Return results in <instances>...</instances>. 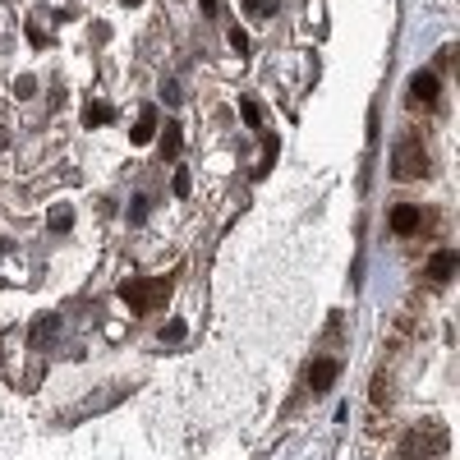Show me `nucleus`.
Segmentation results:
<instances>
[{
	"label": "nucleus",
	"instance_id": "20e7f679",
	"mask_svg": "<svg viewBox=\"0 0 460 460\" xmlns=\"http://www.w3.org/2000/svg\"><path fill=\"white\" fill-rule=\"evenodd\" d=\"M410 106H419V111L438 106V74L433 69H414L410 74Z\"/></svg>",
	"mask_w": 460,
	"mask_h": 460
},
{
	"label": "nucleus",
	"instance_id": "f257e3e1",
	"mask_svg": "<svg viewBox=\"0 0 460 460\" xmlns=\"http://www.w3.org/2000/svg\"><path fill=\"white\" fill-rule=\"evenodd\" d=\"M451 447L442 424H410L396 442V460H442Z\"/></svg>",
	"mask_w": 460,
	"mask_h": 460
},
{
	"label": "nucleus",
	"instance_id": "a211bd4d",
	"mask_svg": "<svg viewBox=\"0 0 460 460\" xmlns=\"http://www.w3.org/2000/svg\"><path fill=\"white\" fill-rule=\"evenodd\" d=\"M171 189H175V199H184L189 194V171H175V184Z\"/></svg>",
	"mask_w": 460,
	"mask_h": 460
},
{
	"label": "nucleus",
	"instance_id": "2eb2a0df",
	"mask_svg": "<svg viewBox=\"0 0 460 460\" xmlns=\"http://www.w3.org/2000/svg\"><path fill=\"white\" fill-rule=\"evenodd\" d=\"M166 341H171V345H175V341H184V323H180V318H171V323L162 327V345H166Z\"/></svg>",
	"mask_w": 460,
	"mask_h": 460
},
{
	"label": "nucleus",
	"instance_id": "ddd939ff",
	"mask_svg": "<svg viewBox=\"0 0 460 460\" xmlns=\"http://www.w3.org/2000/svg\"><path fill=\"white\" fill-rule=\"evenodd\" d=\"M240 115H244L253 129H262V106H258V102H240Z\"/></svg>",
	"mask_w": 460,
	"mask_h": 460
},
{
	"label": "nucleus",
	"instance_id": "6ab92c4d",
	"mask_svg": "<svg viewBox=\"0 0 460 460\" xmlns=\"http://www.w3.org/2000/svg\"><path fill=\"white\" fill-rule=\"evenodd\" d=\"M32 88H37V79H32V74H23V79L14 84V93H19V97H32Z\"/></svg>",
	"mask_w": 460,
	"mask_h": 460
},
{
	"label": "nucleus",
	"instance_id": "f8f14e48",
	"mask_svg": "<svg viewBox=\"0 0 460 460\" xmlns=\"http://www.w3.org/2000/svg\"><path fill=\"white\" fill-rule=\"evenodd\" d=\"M47 221H51V230H69V226H74V212L60 203V208H51V217H47Z\"/></svg>",
	"mask_w": 460,
	"mask_h": 460
},
{
	"label": "nucleus",
	"instance_id": "4468645a",
	"mask_svg": "<svg viewBox=\"0 0 460 460\" xmlns=\"http://www.w3.org/2000/svg\"><path fill=\"white\" fill-rule=\"evenodd\" d=\"M244 10L262 19V14H277V0H244Z\"/></svg>",
	"mask_w": 460,
	"mask_h": 460
},
{
	"label": "nucleus",
	"instance_id": "9b49d317",
	"mask_svg": "<svg viewBox=\"0 0 460 460\" xmlns=\"http://www.w3.org/2000/svg\"><path fill=\"white\" fill-rule=\"evenodd\" d=\"M180 147H184L180 125H166V134H162V157H180Z\"/></svg>",
	"mask_w": 460,
	"mask_h": 460
},
{
	"label": "nucleus",
	"instance_id": "0eeeda50",
	"mask_svg": "<svg viewBox=\"0 0 460 460\" xmlns=\"http://www.w3.org/2000/svg\"><path fill=\"white\" fill-rule=\"evenodd\" d=\"M451 272H456V253H451V249H438V253L429 258V281H433V286H447Z\"/></svg>",
	"mask_w": 460,
	"mask_h": 460
},
{
	"label": "nucleus",
	"instance_id": "dca6fc26",
	"mask_svg": "<svg viewBox=\"0 0 460 460\" xmlns=\"http://www.w3.org/2000/svg\"><path fill=\"white\" fill-rule=\"evenodd\" d=\"M28 42H32V47H47L51 37H47V28H42V23H28Z\"/></svg>",
	"mask_w": 460,
	"mask_h": 460
},
{
	"label": "nucleus",
	"instance_id": "39448f33",
	"mask_svg": "<svg viewBox=\"0 0 460 460\" xmlns=\"http://www.w3.org/2000/svg\"><path fill=\"white\" fill-rule=\"evenodd\" d=\"M336 373H341V364H336V359H314V364H309V373H304V382H309V392L318 396V392H327L332 382H336Z\"/></svg>",
	"mask_w": 460,
	"mask_h": 460
},
{
	"label": "nucleus",
	"instance_id": "423d86ee",
	"mask_svg": "<svg viewBox=\"0 0 460 460\" xmlns=\"http://www.w3.org/2000/svg\"><path fill=\"white\" fill-rule=\"evenodd\" d=\"M419 226H424V212H419L414 203H401V208L392 212V230H396V235H414Z\"/></svg>",
	"mask_w": 460,
	"mask_h": 460
},
{
	"label": "nucleus",
	"instance_id": "aec40b11",
	"mask_svg": "<svg viewBox=\"0 0 460 460\" xmlns=\"http://www.w3.org/2000/svg\"><path fill=\"white\" fill-rule=\"evenodd\" d=\"M143 217H147V199H138V203H134V208H129V221H134V226H138V221H143Z\"/></svg>",
	"mask_w": 460,
	"mask_h": 460
},
{
	"label": "nucleus",
	"instance_id": "6e6552de",
	"mask_svg": "<svg viewBox=\"0 0 460 460\" xmlns=\"http://www.w3.org/2000/svg\"><path fill=\"white\" fill-rule=\"evenodd\" d=\"M56 336V314H47V318H37L32 323V332H28V341H32V350H42V345Z\"/></svg>",
	"mask_w": 460,
	"mask_h": 460
},
{
	"label": "nucleus",
	"instance_id": "7ed1b4c3",
	"mask_svg": "<svg viewBox=\"0 0 460 460\" xmlns=\"http://www.w3.org/2000/svg\"><path fill=\"white\" fill-rule=\"evenodd\" d=\"M429 166H433V157H429L424 138H419V134H401L396 147H392V175L396 180H424Z\"/></svg>",
	"mask_w": 460,
	"mask_h": 460
},
{
	"label": "nucleus",
	"instance_id": "9d476101",
	"mask_svg": "<svg viewBox=\"0 0 460 460\" xmlns=\"http://www.w3.org/2000/svg\"><path fill=\"white\" fill-rule=\"evenodd\" d=\"M152 129H157V111L143 106V115H138V129H134V143H152Z\"/></svg>",
	"mask_w": 460,
	"mask_h": 460
},
{
	"label": "nucleus",
	"instance_id": "1a4fd4ad",
	"mask_svg": "<svg viewBox=\"0 0 460 460\" xmlns=\"http://www.w3.org/2000/svg\"><path fill=\"white\" fill-rule=\"evenodd\" d=\"M111 120H115V111H111L106 102H88V106H84V125H88V129H93V125H111Z\"/></svg>",
	"mask_w": 460,
	"mask_h": 460
},
{
	"label": "nucleus",
	"instance_id": "f3484780",
	"mask_svg": "<svg viewBox=\"0 0 460 460\" xmlns=\"http://www.w3.org/2000/svg\"><path fill=\"white\" fill-rule=\"evenodd\" d=\"M230 47L244 56V51H249V32H244V28H230Z\"/></svg>",
	"mask_w": 460,
	"mask_h": 460
},
{
	"label": "nucleus",
	"instance_id": "f03ea898",
	"mask_svg": "<svg viewBox=\"0 0 460 460\" xmlns=\"http://www.w3.org/2000/svg\"><path fill=\"white\" fill-rule=\"evenodd\" d=\"M171 290H175V281L171 277H134V281H125L120 286V299L129 304L134 314H157V309H166V299H171Z\"/></svg>",
	"mask_w": 460,
	"mask_h": 460
},
{
	"label": "nucleus",
	"instance_id": "412c9836",
	"mask_svg": "<svg viewBox=\"0 0 460 460\" xmlns=\"http://www.w3.org/2000/svg\"><path fill=\"white\" fill-rule=\"evenodd\" d=\"M125 5H143V0H125Z\"/></svg>",
	"mask_w": 460,
	"mask_h": 460
}]
</instances>
